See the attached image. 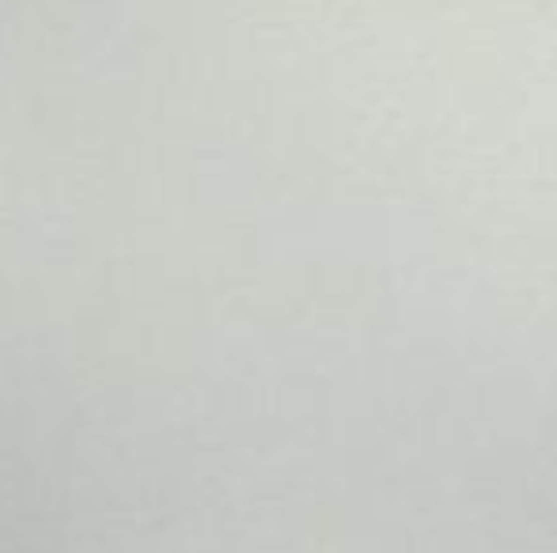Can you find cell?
Segmentation results:
<instances>
[{
    "instance_id": "cell-2",
    "label": "cell",
    "mask_w": 557,
    "mask_h": 553,
    "mask_svg": "<svg viewBox=\"0 0 557 553\" xmlns=\"http://www.w3.org/2000/svg\"><path fill=\"white\" fill-rule=\"evenodd\" d=\"M167 239H171V235H167ZM159 243H163V239H159ZM159 243H155V247H159ZM155 247H152V250H155ZM144 254H148V250H144ZM144 254H140V258H144ZM140 258H133V262H140ZM133 262H129V265H133ZM129 265H125V269H129ZM118 273H121V269H118ZM118 273H114V277H118ZM114 277H110V281H114ZM103 284H106V281H103ZM103 284H99V288H103ZM99 288H95V292H99ZM87 296H91V292H87ZM87 296H84V299H87ZM76 303H80V299H76ZM76 303H72V307H76ZM72 307H69V311H72ZM61 315H65V311H61Z\"/></svg>"
},
{
    "instance_id": "cell-1",
    "label": "cell",
    "mask_w": 557,
    "mask_h": 553,
    "mask_svg": "<svg viewBox=\"0 0 557 553\" xmlns=\"http://www.w3.org/2000/svg\"><path fill=\"white\" fill-rule=\"evenodd\" d=\"M80 228H84V224H80ZM80 228H76V231H80ZM76 231H72V235H76ZM72 235H65V239H61V243H69V239H72ZM53 250H57V247H53ZM53 250H50V254H53ZM50 254H46V258H50ZM46 258H42V262H46ZM42 262H35V265H42ZM23 277H27V269H23V273H19V277H16V281H12V284H8V288H4V292H12V288H16V284H19V281H23ZM4 292H0V296H4Z\"/></svg>"
}]
</instances>
